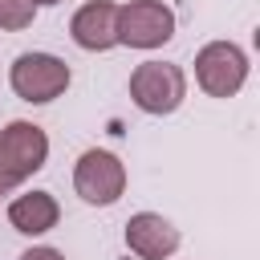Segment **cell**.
Instances as JSON below:
<instances>
[{"mask_svg": "<svg viewBox=\"0 0 260 260\" xmlns=\"http://www.w3.org/2000/svg\"><path fill=\"white\" fill-rule=\"evenodd\" d=\"M45 162H49V134L24 118L8 122L0 130V199L24 179H32Z\"/></svg>", "mask_w": 260, "mask_h": 260, "instance_id": "1", "label": "cell"}, {"mask_svg": "<svg viewBox=\"0 0 260 260\" xmlns=\"http://www.w3.org/2000/svg\"><path fill=\"white\" fill-rule=\"evenodd\" d=\"M130 98L142 114H175L187 98V73L171 61H142L130 73Z\"/></svg>", "mask_w": 260, "mask_h": 260, "instance_id": "2", "label": "cell"}, {"mask_svg": "<svg viewBox=\"0 0 260 260\" xmlns=\"http://www.w3.org/2000/svg\"><path fill=\"white\" fill-rule=\"evenodd\" d=\"M195 81L207 98H236L248 81V53L236 41H207L195 53Z\"/></svg>", "mask_w": 260, "mask_h": 260, "instance_id": "3", "label": "cell"}, {"mask_svg": "<svg viewBox=\"0 0 260 260\" xmlns=\"http://www.w3.org/2000/svg\"><path fill=\"white\" fill-rule=\"evenodd\" d=\"M69 65L53 53H20L8 69V85L20 102H32V106H45L53 98H61L69 89Z\"/></svg>", "mask_w": 260, "mask_h": 260, "instance_id": "4", "label": "cell"}, {"mask_svg": "<svg viewBox=\"0 0 260 260\" xmlns=\"http://www.w3.org/2000/svg\"><path fill=\"white\" fill-rule=\"evenodd\" d=\"M73 191H77L85 203H93V207L118 203L122 191H126V167H122V158H118L114 150L89 146V150L77 158V167H73Z\"/></svg>", "mask_w": 260, "mask_h": 260, "instance_id": "5", "label": "cell"}, {"mask_svg": "<svg viewBox=\"0 0 260 260\" xmlns=\"http://www.w3.org/2000/svg\"><path fill=\"white\" fill-rule=\"evenodd\" d=\"M175 37V12L162 0H130L118 8V45L162 49Z\"/></svg>", "mask_w": 260, "mask_h": 260, "instance_id": "6", "label": "cell"}, {"mask_svg": "<svg viewBox=\"0 0 260 260\" xmlns=\"http://www.w3.org/2000/svg\"><path fill=\"white\" fill-rule=\"evenodd\" d=\"M126 248L138 260H167L179 248V228L158 211H138L126 219Z\"/></svg>", "mask_w": 260, "mask_h": 260, "instance_id": "7", "label": "cell"}, {"mask_svg": "<svg viewBox=\"0 0 260 260\" xmlns=\"http://www.w3.org/2000/svg\"><path fill=\"white\" fill-rule=\"evenodd\" d=\"M69 37L85 49V53H106L118 45V4L110 0H89L73 12L69 20Z\"/></svg>", "mask_w": 260, "mask_h": 260, "instance_id": "8", "label": "cell"}, {"mask_svg": "<svg viewBox=\"0 0 260 260\" xmlns=\"http://www.w3.org/2000/svg\"><path fill=\"white\" fill-rule=\"evenodd\" d=\"M57 219H61V207L49 191H24L8 203V223L20 236H45L57 228Z\"/></svg>", "mask_w": 260, "mask_h": 260, "instance_id": "9", "label": "cell"}, {"mask_svg": "<svg viewBox=\"0 0 260 260\" xmlns=\"http://www.w3.org/2000/svg\"><path fill=\"white\" fill-rule=\"evenodd\" d=\"M32 16H37L32 0H0V32H20L32 24Z\"/></svg>", "mask_w": 260, "mask_h": 260, "instance_id": "10", "label": "cell"}, {"mask_svg": "<svg viewBox=\"0 0 260 260\" xmlns=\"http://www.w3.org/2000/svg\"><path fill=\"white\" fill-rule=\"evenodd\" d=\"M16 260H65L57 248H28V252H20Z\"/></svg>", "mask_w": 260, "mask_h": 260, "instance_id": "11", "label": "cell"}, {"mask_svg": "<svg viewBox=\"0 0 260 260\" xmlns=\"http://www.w3.org/2000/svg\"><path fill=\"white\" fill-rule=\"evenodd\" d=\"M37 8H49V4H61V0H32Z\"/></svg>", "mask_w": 260, "mask_h": 260, "instance_id": "12", "label": "cell"}]
</instances>
